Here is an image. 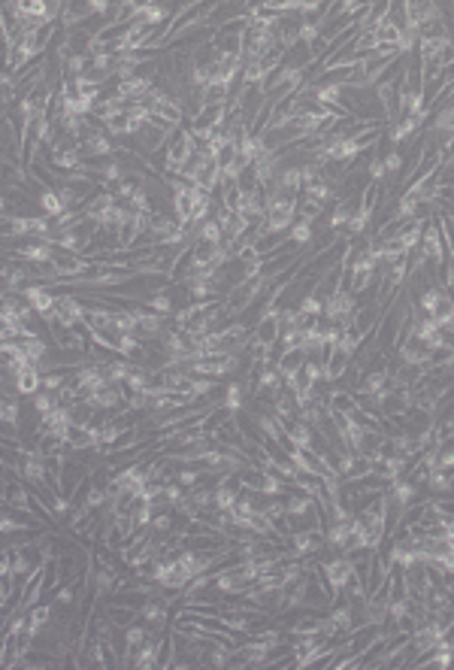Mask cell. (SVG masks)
<instances>
[{"mask_svg": "<svg viewBox=\"0 0 454 670\" xmlns=\"http://www.w3.org/2000/svg\"><path fill=\"white\" fill-rule=\"evenodd\" d=\"M70 382L76 385L79 391H82V397L94 394V391H104V389H109V385H112L109 377H106V367L97 364V361H91V364L73 370V373H70Z\"/></svg>", "mask_w": 454, "mask_h": 670, "instance_id": "cell-3", "label": "cell"}, {"mask_svg": "<svg viewBox=\"0 0 454 670\" xmlns=\"http://www.w3.org/2000/svg\"><path fill=\"white\" fill-rule=\"evenodd\" d=\"M285 507H288V519L291 522H300V519H306L312 513V507H315V497H309V495H291V497H285Z\"/></svg>", "mask_w": 454, "mask_h": 670, "instance_id": "cell-15", "label": "cell"}, {"mask_svg": "<svg viewBox=\"0 0 454 670\" xmlns=\"http://www.w3.org/2000/svg\"><path fill=\"white\" fill-rule=\"evenodd\" d=\"M318 567H321V576H324V585H327V592H331V598L339 600L345 595L348 583L355 579V558H351V555H333V558H327V561H318Z\"/></svg>", "mask_w": 454, "mask_h": 670, "instance_id": "cell-1", "label": "cell"}, {"mask_svg": "<svg viewBox=\"0 0 454 670\" xmlns=\"http://www.w3.org/2000/svg\"><path fill=\"white\" fill-rule=\"evenodd\" d=\"M37 203H40V212L45 215V219H61V215L67 212L64 200H61V195H58V188H45Z\"/></svg>", "mask_w": 454, "mask_h": 670, "instance_id": "cell-12", "label": "cell"}, {"mask_svg": "<svg viewBox=\"0 0 454 670\" xmlns=\"http://www.w3.org/2000/svg\"><path fill=\"white\" fill-rule=\"evenodd\" d=\"M21 298H25L33 306V313H40V315L52 313L55 306H58V294L45 286V282H33V286H28L25 291H21Z\"/></svg>", "mask_w": 454, "mask_h": 670, "instance_id": "cell-6", "label": "cell"}, {"mask_svg": "<svg viewBox=\"0 0 454 670\" xmlns=\"http://www.w3.org/2000/svg\"><path fill=\"white\" fill-rule=\"evenodd\" d=\"M439 468L454 473V440H445V446L439 449Z\"/></svg>", "mask_w": 454, "mask_h": 670, "instance_id": "cell-28", "label": "cell"}, {"mask_svg": "<svg viewBox=\"0 0 454 670\" xmlns=\"http://www.w3.org/2000/svg\"><path fill=\"white\" fill-rule=\"evenodd\" d=\"M21 349H25V355L33 361V364H40L45 355H52V346L45 343V337H25L21 340Z\"/></svg>", "mask_w": 454, "mask_h": 670, "instance_id": "cell-17", "label": "cell"}, {"mask_svg": "<svg viewBox=\"0 0 454 670\" xmlns=\"http://www.w3.org/2000/svg\"><path fill=\"white\" fill-rule=\"evenodd\" d=\"M106 616L112 619V622H116V628L118 631H124V628H128V625H133L136 619H140V610H136V607H128V604H121V600H112V604H106Z\"/></svg>", "mask_w": 454, "mask_h": 670, "instance_id": "cell-11", "label": "cell"}, {"mask_svg": "<svg viewBox=\"0 0 454 670\" xmlns=\"http://www.w3.org/2000/svg\"><path fill=\"white\" fill-rule=\"evenodd\" d=\"M285 488H288V482L282 480V476L264 470V480H260L258 495H260V497H282V495H285Z\"/></svg>", "mask_w": 454, "mask_h": 670, "instance_id": "cell-20", "label": "cell"}, {"mask_svg": "<svg viewBox=\"0 0 454 670\" xmlns=\"http://www.w3.org/2000/svg\"><path fill=\"white\" fill-rule=\"evenodd\" d=\"M418 252L424 255L427 264H433L436 270L442 267V261L448 258V249H445V240H442V228L436 219H430L424 225V237H421V246H418Z\"/></svg>", "mask_w": 454, "mask_h": 670, "instance_id": "cell-4", "label": "cell"}, {"mask_svg": "<svg viewBox=\"0 0 454 670\" xmlns=\"http://www.w3.org/2000/svg\"><path fill=\"white\" fill-rule=\"evenodd\" d=\"M79 152H82L85 164H91V161H104V158L118 155V152H121V146H118L116 140H112L104 128H97V131H91L82 143H79Z\"/></svg>", "mask_w": 454, "mask_h": 670, "instance_id": "cell-2", "label": "cell"}, {"mask_svg": "<svg viewBox=\"0 0 454 670\" xmlns=\"http://www.w3.org/2000/svg\"><path fill=\"white\" fill-rule=\"evenodd\" d=\"M424 488H427L430 495H436V497H451V492H454V473L442 470V468H439V470H430Z\"/></svg>", "mask_w": 454, "mask_h": 670, "instance_id": "cell-10", "label": "cell"}, {"mask_svg": "<svg viewBox=\"0 0 454 670\" xmlns=\"http://www.w3.org/2000/svg\"><path fill=\"white\" fill-rule=\"evenodd\" d=\"M194 240H206V243H215V246H224V231H221V225L218 219H206L200 225V228L194 231ZM191 240V243H194Z\"/></svg>", "mask_w": 454, "mask_h": 670, "instance_id": "cell-18", "label": "cell"}, {"mask_svg": "<svg viewBox=\"0 0 454 670\" xmlns=\"http://www.w3.org/2000/svg\"><path fill=\"white\" fill-rule=\"evenodd\" d=\"M55 612H58L55 604H37L33 610H28V634H33V640L55 622Z\"/></svg>", "mask_w": 454, "mask_h": 670, "instance_id": "cell-7", "label": "cell"}, {"mask_svg": "<svg viewBox=\"0 0 454 670\" xmlns=\"http://www.w3.org/2000/svg\"><path fill=\"white\" fill-rule=\"evenodd\" d=\"M185 495H188V488H185V485H179L176 480L164 485V501H167V507H170V509H173V507H176V504H179Z\"/></svg>", "mask_w": 454, "mask_h": 670, "instance_id": "cell-26", "label": "cell"}, {"mask_svg": "<svg viewBox=\"0 0 454 670\" xmlns=\"http://www.w3.org/2000/svg\"><path fill=\"white\" fill-rule=\"evenodd\" d=\"M288 240L294 243V249H303V246H309L315 240V231H312V225L309 222H294V228L288 231Z\"/></svg>", "mask_w": 454, "mask_h": 670, "instance_id": "cell-22", "label": "cell"}, {"mask_svg": "<svg viewBox=\"0 0 454 670\" xmlns=\"http://www.w3.org/2000/svg\"><path fill=\"white\" fill-rule=\"evenodd\" d=\"M16 579L18 576H0V604H4V610L13 604V598H16Z\"/></svg>", "mask_w": 454, "mask_h": 670, "instance_id": "cell-27", "label": "cell"}, {"mask_svg": "<svg viewBox=\"0 0 454 670\" xmlns=\"http://www.w3.org/2000/svg\"><path fill=\"white\" fill-rule=\"evenodd\" d=\"M306 364V355H303V349H291V352H282V358L276 361V367L282 373V379H288V377H297V373L303 370Z\"/></svg>", "mask_w": 454, "mask_h": 670, "instance_id": "cell-13", "label": "cell"}, {"mask_svg": "<svg viewBox=\"0 0 454 670\" xmlns=\"http://www.w3.org/2000/svg\"><path fill=\"white\" fill-rule=\"evenodd\" d=\"M67 382H70V373H64V370L43 373V389H45V391H55V394H58Z\"/></svg>", "mask_w": 454, "mask_h": 670, "instance_id": "cell-24", "label": "cell"}, {"mask_svg": "<svg viewBox=\"0 0 454 670\" xmlns=\"http://www.w3.org/2000/svg\"><path fill=\"white\" fill-rule=\"evenodd\" d=\"M167 600L164 598H145L143 607H140V619L149 625V631L155 634H167V622H170V612H167Z\"/></svg>", "mask_w": 454, "mask_h": 670, "instance_id": "cell-5", "label": "cell"}, {"mask_svg": "<svg viewBox=\"0 0 454 670\" xmlns=\"http://www.w3.org/2000/svg\"><path fill=\"white\" fill-rule=\"evenodd\" d=\"M31 404H33V410L40 413V418H45L49 413H55V410H58V406H61L58 394H55V391H45V389L33 394V397H31Z\"/></svg>", "mask_w": 454, "mask_h": 670, "instance_id": "cell-21", "label": "cell"}, {"mask_svg": "<svg viewBox=\"0 0 454 670\" xmlns=\"http://www.w3.org/2000/svg\"><path fill=\"white\" fill-rule=\"evenodd\" d=\"M403 167H406L403 149H388V155H384V170H388V179H391V176H400Z\"/></svg>", "mask_w": 454, "mask_h": 670, "instance_id": "cell-25", "label": "cell"}, {"mask_svg": "<svg viewBox=\"0 0 454 670\" xmlns=\"http://www.w3.org/2000/svg\"><path fill=\"white\" fill-rule=\"evenodd\" d=\"M442 331H445V337H454V315H451L445 325H442Z\"/></svg>", "mask_w": 454, "mask_h": 670, "instance_id": "cell-29", "label": "cell"}, {"mask_svg": "<svg viewBox=\"0 0 454 670\" xmlns=\"http://www.w3.org/2000/svg\"><path fill=\"white\" fill-rule=\"evenodd\" d=\"M133 367H136V361H128V358H121V355H116L106 364V377H109V382L112 385H124L128 382V377L133 373Z\"/></svg>", "mask_w": 454, "mask_h": 670, "instance_id": "cell-16", "label": "cell"}, {"mask_svg": "<svg viewBox=\"0 0 454 670\" xmlns=\"http://www.w3.org/2000/svg\"><path fill=\"white\" fill-rule=\"evenodd\" d=\"M297 310H300L303 315H321V313H324V298H318L315 291L303 294V298L297 301Z\"/></svg>", "mask_w": 454, "mask_h": 670, "instance_id": "cell-23", "label": "cell"}, {"mask_svg": "<svg viewBox=\"0 0 454 670\" xmlns=\"http://www.w3.org/2000/svg\"><path fill=\"white\" fill-rule=\"evenodd\" d=\"M248 195L240 188V183H221V203L224 210H233V212H243Z\"/></svg>", "mask_w": 454, "mask_h": 670, "instance_id": "cell-14", "label": "cell"}, {"mask_svg": "<svg viewBox=\"0 0 454 670\" xmlns=\"http://www.w3.org/2000/svg\"><path fill=\"white\" fill-rule=\"evenodd\" d=\"M372 37H376L379 46H397V49H400V37H403V31L397 28V25H391L388 18H384L382 25H379L376 31H372Z\"/></svg>", "mask_w": 454, "mask_h": 670, "instance_id": "cell-19", "label": "cell"}, {"mask_svg": "<svg viewBox=\"0 0 454 670\" xmlns=\"http://www.w3.org/2000/svg\"><path fill=\"white\" fill-rule=\"evenodd\" d=\"M315 428L312 425H306V422H291L288 425V446L294 449H315Z\"/></svg>", "mask_w": 454, "mask_h": 670, "instance_id": "cell-9", "label": "cell"}, {"mask_svg": "<svg viewBox=\"0 0 454 670\" xmlns=\"http://www.w3.org/2000/svg\"><path fill=\"white\" fill-rule=\"evenodd\" d=\"M16 391H18V397H33L37 391H43V373L37 364L16 373Z\"/></svg>", "mask_w": 454, "mask_h": 670, "instance_id": "cell-8", "label": "cell"}]
</instances>
